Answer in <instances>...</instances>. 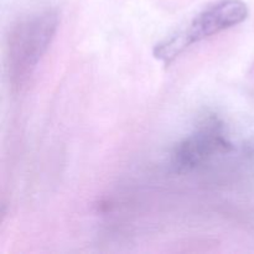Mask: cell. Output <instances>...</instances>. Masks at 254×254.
I'll return each instance as SVG.
<instances>
[{"instance_id": "2", "label": "cell", "mask_w": 254, "mask_h": 254, "mask_svg": "<svg viewBox=\"0 0 254 254\" xmlns=\"http://www.w3.org/2000/svg\"><path fill=\"white\" fill-rule=\"evenodd\" d=\"M248 14L242 0H220L202 10L185 29L156 45L154 56L168 66L193 44L242 24Z\"/></svg>"}, {"instance_id": "1", "label": "cell", "mask_w": 254, "mask_h": 254, "mask_svg": "<svg viewBox=\"0 0 254 254\" xmlns=\"http://www.w3.org/2000/svg\"><path fill=\"white\" fill-rule=\"evenodd\" d=\"M59 27V14L52 9L32 12L17 20L6 41V68L12 92L27 86Z\"/></svg>"}, {"instance_id": "3", "label": "cell", "mask_w": 254, "mask_h": 254, "mask_svg": "<svg viewBox=\"0 0 254 254\" xmlns=\"http://www.w3.org/2000/svg\"><path fill=\"white\" fill-rule=\"evenodd\" d=\"M232 149L223 122L216 116L206 117L190 135L174 146L170 166L175 173H190L216 156L231 153Z\"/></svg>"}]
</instances>
